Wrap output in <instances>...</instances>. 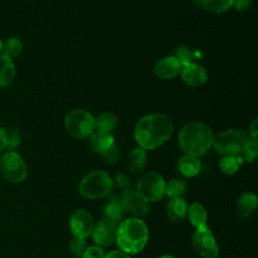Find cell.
I'll return each mask as SVG.
<instances>
[{
	"instance_id": "obj_1",
	"label": "cell",
	"mask_w": 258,
	"mask_h": 258,
	"mask_svg": "<svg viewBox=\"0 0 258 258\" xmlns=\"http://www.w3.org/2000/svg\"><path fill=\"white\" fill-rule=\"evenodd\" d=\"M173 132L169 117L161 113L149 114L140 118L134 128V138L139 147L152 150L165 143Z\"/></svg>"
},
{
	"instance_id": "obj_2",
	"label": "cell",
	"mask_w": 258,
	"mask_h": 258,
	"mask_svg": "<svg viewBox=\"0 0 258 258\" xmlns=\"http://www.w3.org/2000/svg\"><path fill=\"white\" fill-rule=\"evenodd\" d=\"M148 237V227L141 219L129 218L117 225L116 243L119 249L128 255L141 252L147 244Z\"/></svg>"
},
{
	"instance_id": "obj_3",
	"label": "cell",
	"mask_w": 258,
	"mask_h": 258,
	"mask_svg": "<svg viewBox=\"0 0 258 258\" xmlns=\"http://www.w3.org/2000/svg\"><path fill=\"white\" fill-rule=\"evenodd\" d=\"M213 131L206 124L198 121L188 122L178 133L180 149L188 155L201 156L207 153L213 144Z\"/></svg>"
},
{
	"instance_id": "obj_4",
	"label": "cell",
	"mask_w": 258,
	"mask_h": 258,
	"mask_svg": "<svg viewBox=\"0 0 258 258\" xmlns=\"http://www.w3.org/2000/svg\"><path fill=\"white\" fill-rule=\"evenodd\" d=\"M114 181L104 170L97 169L86 174L79 184L80 195L88 200H97L109 196Z\"/></svg>"
},
{
	"instance_id": "obj_5",
	"label": "cell",
	"mask_w": 258,
	"mask_h": 258,
	"mask_svg": "<svg viewBox=\"0 0 258 258\" xmlns=\"http://www.w3.org/2000/svg\"><path fill=\"white\" fill-rule=\"evenodd\" d=\"M251 141L248 133L241 129H228L214 136L215 151L221 155H238Z\"/></svg>"
},
{
	"instance_id": "obj_6",
	"label": "cell",
	"mask_w": 258,
	"mask_h": 258,
	"mask_svg": "<svg viewBox=\"0 0 258 258\" xmlns=\"http://www.w3.org/2000/svg\"><path fill=\"white\" fill-rule=\"evenodd\" d=\"M64 128L76 138H86L95 131V117L83 109L70 111L64 117Z\"/></svg>"
},
{
	"instance_id": "obj_7",
	"label": "cell",
	"mask_w": 258,
	"mask_h": 258,
	"mask_svg": "<svg viewBox=\"0 0 258 258\" xmlns=\"http://www.w3.org/2000/svg\"><path fill=\"white\" fill-rule=\"evenodd\" d=\"M27 173L25 161L15 150H7L0 156V174L4 179L18 183L27 177Z\"/></svg>"
},
{
	"instance_id": "obj_8",
	"label": "cell",
	"mask_w": 258,
	"mask_h": 258,
	"mask_svg": "<svg viewBox=\"0 0 258 258\" xmlns=\"http://www.w3.org/2000/svg\"><path fill=\"white\" fill-rule=\"evenodd\" d=\"M164 178L154 171H148L140 175L136 182V192L145 201L156 202L165 195Z\"/></svg>"
},
{
	"instance_id": "obj_9",
	"label": "cell",
	"mask_w": 258,
	"mask_h": 258,
	"mask_svg": "<svg viewBox=\"0 0 258 258\" xmlns=\"http://www.w3.org/2000/svg\"><path fill=\"white\" fill-rule=\"evenodd\" d=\"M191 245L202 258H218L219 256L217 240L207 225L196 228L191 235Z\"/></svg>"
},
{
	"instance_id": "obj_10",
	"label": "cell",
	"mask_w": 258,
	"mask_h": 258,
	"mask_svg": "<svg viewBox=\"0 0 258 258\" xmlns=\"http://www.w3.org/2000/svg\"><path fill=\"white\" fill-rule=\"evenodd\" d=\"M94 225L91 214L83 209L76 210L69 221L71 233L75 238L81 239H86L91 236Z\"/></svg>"
},
{
	"instance_id": "obj_11",
	"label": "cell",
	"mask_w": 258,
	"mask_h": 258,
	"mask_svg": "<svg viewBox=\"0 0 258 258\" xmlns=\"http://www.w3.org/2000/svg\"><path fill=\"white\" fill-rule=\"evenodd\" d=\"M117 225L107 218H103L94 225L91 235L95 244L100 247L110 246L115 241Z\"/></svg>"
},
{
	"instance_id": "obj_12",
	"label": "cell",
	"mask_w": 258,
	"mask_h": 258,
	"mask_svg": "<svg viewBox=\"0 0 258 258\" xmlns=\"http://www.w3.org/2000/svg\"><path fill=\"white\" fill-rule=\"evenodd\" d=\"M121 201L126 211L137 217L146 216L150 211V206L147 201L140 197L136 190L128 189L121 195Z\"/></svg>"
},
{
	"instance_id": "obj_13",
	"label": "cell",
	"mask_w": 258,
	"mask_h": 258,
	"mask_svg": "<svg viewBox=\"0 0 258 258\" xmlns=\"http://www.w3.org/2000/svg\"><path fill=\"white\" fill-rule=\"evenodd\" d=\"M181 80L189 87H201L208 81V73L205 68L197 62H189L181 67Z\"/></svg>"
},
{
	"instance_id": "obj_14",
	"label": "cell",
	"mask_w": 258,
	"mask_h": 258,
	"mask_svg": "<svg viewBox=\"0 0 258 258\" xmlns=\"http://www.w3.org/2000/svg\"><path fill=\"white\" fill-rule=\"evenodd\" d=\"M181 67V63L174 55H168L162 57L155 63L153 73L161 80H169L175 78L180 73Z\"/></svg>"
},
{
	"instance_id": "obj_15",
	"label": "cell",
	"mask_w": 258,
	"mask_h": 258,
	"mask_svg": "<svg viewBox=\"0 0 258 258\" xmlns=\"http://www.w3.org/2000/svg\"><path fill=\"white\" fill-rule=\"evenodd\" d=\"M257 196L254 192L246 191L239 196L237 200V213L241 219H249L257 208Z\"/></svg>"
},
{
	"instance_id": "obj_16",
	"label": "cell",
	"mask_w": 258,
	"mask_h": 258,
	"mask_svg": "<svg viewBox=\"0 0 258 258\" xmlns=\"http://www.w3.org/2000/svg\"><path fill=\"white\" fill-rule=\"evenodd\" d=\"M125 208L121 201L120 195H112L110 197L109 202L106 204L104 208L105 218L113 221L116 224H119L125 215Z\"/></svg>"
},
{
	"instance_id": "obj_17",
	"label": "cell",
	"mask_w": 258,
	"mask_h": 258,
	"mask_svg": "<svg viewBox=\"0 0 258 258\" xmlns=\"http://www.w3.org/2000/svg\"><path fill=\"white\" fill-rule=\"evenodd\" d=\"M187 204L183 198H174L171 199L166 206V215L167 218L174 223L181 222L187 212Z\"/></svg>"
},
{
	"instance_id": "obj_18",
	"label": "cell",
	"mask_w": 258,
	"mask_h": 258,
	"mask_svg": "<svg viewBox=\"0 0 258 258\" xmlns=\"http://www.w3.org/2000/svg\"><path fill=\"white\" fill-rule=\"evenodd\" d=\"M202 164L197 156L184 154L177 160V170L185 177L196 176L201 170Z\"/></svg>"
},
{
	"instance_id": "obj_19",
	"label": "cell",
	"mask_w": 258,
	"mask_h": 258,
	"mask_svg": "<svg viewBox=\"0 0 258 258\" xmlns=\"http://www.w3.org/2000/svg\"><path fill=\"white\" fill-rule=\"evenodd\" d=\"M114 143V137L111 132L94 131L90 137V145L94 152L103 153Z\"/></svg>"
},
{
	"instance_id": "obj_20",
	"label": "cell",
	"mask_w": 258,
	"mask_h": 258,
	"mask_svg": "<svg viewBox=\"0 0 258 258\" xmlns=\"http://www.w3.org/2000/svg\"><path fill=\"white\" fill-rule=\"evenodd\" d=\"M16 69L12 59L0 54V88L10 86L15 78Z\"/></svg>"
},
{
	"instance_id": "obj_21",
	"label": "cell",
	"mask_w": 258,
	"mask_h": 258,
	"mask_svg": "<svg viewBox=\"0 0 258 258\" xmlns=\"http://www.w3.org/2000/svg\"><path fill=\"white\" fill-rule=\"evenodd\" d=\"M186 217L189 223L195 227L199 228L201 226L207 225L208 213L205 207L200 203H194L187 208Z\"/></svg>"
},
{
	"instance_id": "obj_22",
	"label": "cell",
	"mask_w": 258,
	"mask_h": 258,
	"mask_svg": "<svg viewBox=\"0 0 258 258\" xmlns=\"http://www.w3.org/2000/svg\"><path fill=\"white\" fill-rule=\"evenodd\" d=\"M128 168L133 174L140 173L146 164V152L141 147H136L128 155Z\"/></svg>"
},
{
	"instance_id": "obj_23",
	"label": "cell",
	"mask_w": 258,
	"mask_h": 258,
	"mask_svg": "<svg viewBox=\"0 0 258 258\" xmlns=\"http://www.w3.org/2000/svg\"><path fill=\"white\" fill-rule=\"evenodd\" d=\"M118 124V117L112 112H104L95 118V129L102 132H111Z\"/></svg>"
},
{
	"instance_id": "obj_24",
	"label": "cell",
	"mask_w": 258,
	"mask_h": 258,
	"mask_svg": "<svg viewBox=\"0 0 258 258\" xmlns=\"http://www.w3.org/2000/svg\"><path fill=\"white\" fill-rule=\"evenodd\" d=\"M234 0H199L198 4L210 13H223L233 7Z\"/></svg>"
},
{
	"instance_id": "obj_25",
	"label": "cell",
	"mask_w": 258,
	"mask_h": 258,
	"mask_svg": "<svg viewBox=\"0 0 258 258\" xmlns=\"http://www.w3.org/2000/svg\"><path fill=\"white\" fill-rule=\"evenodd\" d=\"M23 50V43L18 37H9L3 41L2 54L10 59L18 57Z\"/></svg>"
},
{
	"instance_id": "obj_26",
	"label": "cell",
	"mask_w": 258,
	"mask_h": 258,
	"mask_svg": "<svg viewBox=\"0 0 258 258\" xmlns=\"http://www.w3.org/2000/svg\"><path fill=\"white\" fill-rule=\"evenodd\" d=\"M187 189V183L183 178L175 177L165 183V195L170 198H182Z\"/></svg>"
},
{
	"instance_id": "obj_27",
	"label": "cell",
	"mask_w": 258,
	"mask_h": 258,
	"mask_svg": "<svg viewBox=\"0 0 258 258\" xmlns=\"http://www.w3.org/2000/svg\"><path fill=\"white\" fill-rule=\"evenodd\" d=\"M243 162L242 156L239 155H225L219 162V167L225 174H234Z\"/></svg>"
},
{
	"instance_id": "obj_28",
	"label": "cell",
	"mask_w": 258,
	"mask_h": 258,
	"mask_svg": "<svg viewBox=\"0 0 258 258\" xmlns=\"http://www.w3.org/2000/svg\"><path fill=\"white\" fill-rule=\"evenodd\" d=\"M6 137H7V146L6 149L13 151L15 150L20 142H21V133L18 128L10 127L6 129Z\"/></svg>"
},
{
	"instance_id": "obj_29",
	"label": "cell",
	"mask_w": 258,
	"mask_h": 258,
	"mask_svg": "<svg viewBox=\"0 0 258 258\" xmlns=\"http://www.w3.org/2000/svg\"><path fill=\"white\" fill-rule=\"evenodd\" d=\"M88 245L85 239H81V238H74L69 245V249L70 252L73 256H75L76 258H82L85 250L87 249Z\"/></svg>"
},
{
	"instance_id": "obj_30",
	"label": "cell",
	"mask_w": 258,
	"mask_h": 258,
	"mask_svg": "<svg viewBox=\"0 0 258 258\" xmlns=\"http://www.w3.org/2000/svg\"><path fill=\"white\" fill-rule=\"evenodd\" d=\"M102 158L105 163L107 164H115L120 157V151L119 148L115 143H113L107 150H105L103 153H101Z\"/></svg>"
},
{
	"instance_id": "obj_31",
	"label": "cell",
	"mask_w": 258,
	"mask_h": 258,
	"mask_svg": "<svg viewBox=\"0 0 258 258\" xmlns=\"http://www.w3.org/2000/svg\"><path fill=\"white\" fill-rule=\"evenodd\" d=\"M242 158L243 160L247 162H252L257 158L258 155V142L250 141L249 144L245 147V149L242 151Z\"/></svg>"
},
{
	"instance_id": "obj_32",
	"label": "cell",
	"mask_w": 258,
	"mask_h": 258,
	"mask_svg": "<svg viewBox=\"0 0 258 258\" xmlns=\"http://www.w3.org/2000/svg\"><path fill=\"white\" fill-rule=\"evenodd\" d=\"M174 56L179 60L181 66H184L186 63L191 62V58L194 56V53L188 47L180 45L175 49V55Z\"/></svg>"
},
{
	"instance_id": "obj_33",
	"label": "cell",
	"mask_w": 258,
	"mask_h": 258,
	"mask_svg": "<svg viewBox=\"0 0 258 258\" xmlns=\"http://www.w3.org/2000/svg\"><path fill=\"white\" fill-rule=\"evenodd\" d=\"M104 256H105V253L102 247L94 245V246L87 247L82 258H104Z\"/></svg>"
},
{
	"instance_id": "obj_34",
	"label": "cell",
	"mask_w": 258,
	"mask_h": 258,
	"mask_svg": "<svg viewBox=\"0 0 258 258\" xmlns=\"http://www.w3.org/2000/svg\"><path fill=\"white\" fill-rule=\"evenodd\" d=\"M115 183L119 189L122 190V192L131 188V182L128 176L124 173H118L115 175Z\"/></svg>"
},
{
	"instance_id": "obj_35",
	"label": "cell",
	"mask_w": 258,
	"mask_h": 258,
	"mask_svg": "<svg viewBox=\"0 0 258 258\" xmlns=\"http://www.w3.org/2000/svg\"><path fill=\"white\" fill-rule=\"evenodd\" d=\"M233 6L239 12H248L249 9L252 7V0H234Z\"/></svg>"
},
{
	"instance_id": "obj_36",
	"label": "cell",
	"mask_w": 258,
	"mask_h": 258,
	"mask_svg": "<svg viewBox=\"0 0 258 258\" xmlns=\"http://www.w3.org/2000/svg\"><path fill=\"white\" fill-rule=\"evenodd\" d=\"M258 121L257 119H254L251 124H250V127H249V137L252 141H255V142H258V125H257Z\"/></svg>"
},
{
	"instance_id": "obj_37",
	"label": "cell",
	"mask_w": 258,
	"mask_h": 258,
	"mask_svg": "<svg viewBox=\"0 0 258 258\" xmlns=\"http://www.w3.org/2000/svg\"><path fill=\"white\" fill-rule=\"evenodd\" d=\"M104 258H130V255L122 252L121 250H112L105 254Z\"/></svg>"
},
{
	"instance_id": "obj_38",
	"label": "cell",
	"mask_w": 258,
	"mask_h": 258,
	"mask_svg": "<svg viewBox=\"0 0 258 258\" xmlns=\"http://www.w3.org/2000/svg\"><path fill=\"white\" fill-rule=\"evenodd\" d=\"M7 146V137H6V129L0 127V152L6 149Z\"/></svg>"
},
{
	"instance_id": "obj_39",
	"label": "cell",
	"mask_w": 258,
	"mask_h": 258,
	"mask_svg": "<svg viewBox=\"0 0 258 258\" xmlns=\"http://www.w3.org/2000/svg\"><path fill=\"white\" fill-rule=\"evenodd\" d=\"M158 258H177V257H175V256H173V255L166 254V255H162V256H160V257H158Z\"/></svg>"
},
{
	"instance_id": "obj_40",
	"label": "cell",
	"mask_w": 258,
	"mask_h": 258,
	"mask_svg": "<svg viewBox=\"0 0 258 258\" xmlns=\"http://www.w3.org/2000/svg\"><path fill=\"white\" fill-rule=\"evenodd\" d=\"M2 47H3V40L0 38V54H2Z\"/></svg>"
}]
</instances>
